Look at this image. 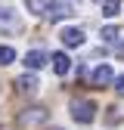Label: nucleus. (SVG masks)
Instances as JSON below:
<instances>
[{
	"label": "nucleus",
	"mask_w": 124,
	"mask_h": 130,
	"mask_svg": "<svg viewBox=\"0 0 124 130\" xmlns=\"http://www.w3.org/2000/svg\"><path fill=\"white\" fill-rule=\"evenodd\" d=\"M46 118H50V111H46L43 105H31V108H25V111L16 115V127L19 130H37Z\"/></svg>",
	"instance_id": "1"
},
{
	"label": "nucleus",
	"mask_w": 124,
	"mask_h": 130,
	"mask_svg": "<svg viewBox=\"0 0 124 130\" xmlns=\"http://www.w3.org/2000/svg\"><path fill=\"white\" fill-rule=\"evenodd\" d=\"M71 118L78 121V124H90L93 118H96V102H90V99H81V96H78V99H71Z\"/></svg>",
	"instance_id": "2"
},
{
	"label": "nucleus",
	"mask_w": 124,
	"mask_h": 130,
	"mask_svg": "<svg viewBox=\"0 0 124 130\" xmlns=\"http://www.w3.org/2000/svg\"><path fill=\"white\" fill-rule=\"evenodd\" d=\"M87 77H90V87L93 90H105L108 84H115V68H112V65H99V68H93Z\"/></svg>",
	"instance_id": "3"
},
{
	"label": "nucleus",
	"mask_w": 124,
	"mask_h": 130,
	"mask_svg": "<svg viewBox=\"0 0 124 130\" xmlns=\"http://www.w3.org/2000/svg\"><path fill=\"white\" fill-rule=\"evenodd\" d=\"M74 15V6L68 0H50L46 3V19L50 22H62V19H71Z\"/></svg>",
	"instance_id": "4"
},
{
	"label": "nucleus",
	"mask_w": 124,
	"mask_h": 130,
	"mask_svg": "<svg viewBox=\"0 0 124 130\" xmlns=\"http://www.w3.org/2000/svg\"><path fill=\"white\" fill-rule=\"evenodd\" d=\"M46 62H50V56H46L43 50H31V53H25V59H22V65L31 68V71H40Z\"/></svg>",
	"instance_id": "5"
},
{
	"label": "nucleus",
	"mask_w": 124,
	"mask_h": 130,
	"mask_svg": "<svg viewBox=\"0 0 124 130\" xmlns=\"http://www.w3.org/2000/svg\"><path fill=\"white\" fill-rule=\"evenodd\" d=\"M59 40H62V46H81L84 43V31L81 28H62Z\"/></svg>",
	"instance_id": "6"
},
{
	"label": "nucleus",
	"mask_w": 124,
	"mask_h": 130,
	"mask_svg": "<svg viewBox=\"0 0 124 130\" xmlns=\"http://www.w3.org/2000/svg\"><path fill=\"white\" fill-rule=\"evenodd\" d=\"M50 62H53V71H56L59 77H65V74L71 71V59H68V53H53Z\"/></svg>",
	"instance_id": "7"
},
{
	"label": "nucleus",
	"mask_w": 124,
	"mask_h": 130,
	"mask_svg": "<svg viewBox=\"0 0 124 130\" xmlns=\"http://www.w3.org/2000/svg\"><path fill=\"white\" fill-rule=\"evenodd\" d=\"M40 87V80L34 74H22V77H16V90H22V93H31V90H37Z\"/></svg>",
	"instance_id": "8"
},
{
	"label": "nucleus",
	"mask_w": 124,
	"mask_h": 130,
	"mask_svg": "<svg viewBox=\"0 0 124 130\" xmlns=\"http://www.w3.org/2000/svg\"><path fill=\"white\" fill-rule=\"evenodd\" d=\"M99 34H102V40H105V43H118L124 31H121V28H115V25H105V28L99 31Z\"/></svg>",
	"instance_id": "9"
},
{
	"label": "nucleus",
	"mask_w": 124,
	"mask_h": 130,
	"mask_svg": "<svg viewBox=\"0 0 124 130\" xmlns=\"http://www.w3.org/2000/svg\"><path fill=\"white\" fill-rule=\"evenodd\" d=\"M121 12V0H102V15L105 19H115Z\"/></svg>",
	"instance_id": "10"
},
{
	"label": "nucleus",
	"mask_w": 124,
	"mask_h": 130,
	"mask_svg": "<svg viewBox=\"0 0 124 130\" xmlns=\"http://www.w3.org/2000/svg\"><path fill=\"white\" fill-rule=\"evenodd\" d=\"M12 62H16V50L0 43V65H12Z\"/></svg>",
	"instance_id": "11"
},
{
	"label": "nucleus",
	"mask_w": 124,
	"mask_h": 130,
	"mask_svg": "<svg viewBox=\"0 0 124 130\" xmlns=\"http://www.w3.org/2000/svg\"><path fill=\"white\" fill-rule=\"evenodd\" d=\"M25 6L34 15H40V12H46V0H25Z\"/></svg>",
	"instance_id": "12"
},
{
	"label": "nucleus",
	"mask_w": 124,
	"mask_h": 130,
	"mask_svg": "<svg viewBox=\"0 0 124 130\" xmlns=\"http://www.w3.org/2000/svg\"><path fill=\"white\" fill-rule=\"evenodd\" d=\"M0 25H16V15H12V9H3V6H0Z\"/></svg>",
	"instance_id": "13"
},
{
	"label": "nucleus",
	"mask_w": 124,
	"mask_h": 130,
	"mask_svg": "<svg viewBox=\"0 0 124 130\" xmlns=\"http://www.w3.org/2000/svg\"><path fill=\"white\" fill-rule=\"evenodd\" d=\"M115 93H118V96H124V74H118V77H115Z\"/></svg>",
	"instance_id": "14"
},
{
	"label": "nucleus",
	"mask_w": 124,
	"mask_h": 130,
	"mask_svg": "<svg viewBox=\"0 0 124 130\" xmlns=\"http://www.w3.org/2000/svg\"><path fill=\"white\" fill-rule=\"evenodd\" d=\"M53 130H59V127H53Z\"/></svg>",
	"instance_id": "15"
}]
</instances>
